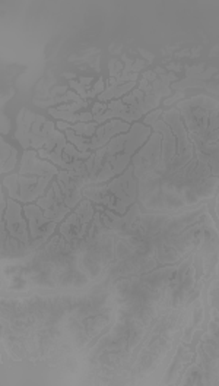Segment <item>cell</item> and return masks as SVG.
<instances>
[{"mask_svg": "<svg viewBox=\"0 0 219 386\" xmlns=\"http://www.w3.org/2000/svg\"><path fill=\"white\" fill-rule=\"evenodd\" d=\"M161 119L173 130V133L175 135V139H177V155L170 168V173H175V171L181 170L183 167H186L188 162L194 158V145L190 141L187 129L184 126V122H183L181 114L177 107L164 111Z\"/></svg>", "mask_w": 219, "mask_h": 386, "instance_id": "1", "label": "cell"}, {"mask_svg": "<svg viewBox=\"0 0 219 386\" xmlns=\"http://www.w3.org/2000/svg\"><path fill=\"white\" fill-rule=\"evenodd\" d=\"M162 160V135L154 132L148 142L131 157V165L134 168V177L143 179L146 174L154 171Z\"/></svg>", "mask_w": 219, "mask_h": 386, "instance_id": "2", "label": "cell"}, {"mask_svg": "<svg viewBox=\"0 0 219 386\" xmlns=\"http://www.w3.org/2000/svg\"><path fill=\"white\" fill-rule=\"evenodd\" d=\"M177 108L181 114V119L184 122L188 135H196L202 142H205L212 110L197 105L193 101V98L180 101L177 104Z\"/></svg>", "mask_w": 219, "mask_h": 386, "instance_id": "3", "label": "cell"}, {"mask_svg": "<svg viewBox=\"0 0 219 386\" xmlns=\"http://www.w3.org/2000/svg\"><path fill=\"white\" fill-rule=\"evenodd\" d=\"M205 225L200 241L196 247V253H199L203 262V275H208L215 269L219 257V231L215 228L212 218L206 214Z\"/></svg>", "mask_w": 219, "mask_h": 386, "instance_id": "4", "label": "cell"}, {"mask_svg": "<svg viewBox=\"0 0 219 386\" xmlns=\"http://www.w3.org/2000/svg\"><path fill=\"white\" fill-rule=\"evenodd\" d=\"M24 206L21 202L7 197V208L1 220L6 224V230L9 233V237L19 240L24 244H31V234L27 218H24Z\"/></svg>", "mask_w": 219, "mask_h": 386, "instance_id": "5", "label": "cell"}, {"mask_svg": "<svg viewBox=\"0 0 219 386\" xmlns=\"http://www.w3.org/2000/svg\"><path fill=\"white\" fill-rule=\"evenodd\" d=\"M108 191L119 200L125 202L127 206H131L137 202V179L134 177V168L130 164L123 174L117 176L107 183Z\"/></svg>", "mask_w": 219, "mask_h": 386, "instance_id": "6", "label": "cell"}, {"mask_svg": "<svg viewBox=\"0 0 219 386\" xmlns=\"http://www.w3.org/2000/svg\"><path fill=\"white\" fill-rule=\"evenodd\" d=\"M24 215L28 221L30 227V234H31V240H40L44 239L47 240L50 236H53V233L56 231L57 223L48 220L43 209L35 203H25L24 205Z\"/></svg>", "mask_w": 219, "mask_h": 386, "instance_id": "7", "label": "cell"}, {"mask_svg": "<svg viewBox=\"0 0 219 386\" xmlns=\"http://www.w3.org/2000/svg\"><path fill=\"white\" fill-rule=\"evenodd\" d=\"M59 167L54 165L50 161L43 160L38 155V151L35 149H27L22 154L21 158V168L19 174L22 176H35V177H45V176H57Z\"/></svg>", "mask_w": 219, "mask_h": 386, "instance_id": "8", "label": "cell"}, {"mask_svg": "<svg viewBox=\"0 0 219 386\" xmlns=\"http://www.w3.org/2000/svg\"><path fill=\"white\" fill-rule=\"evenodd\" d=\"M131 128L130 123L127 122H123L120 119H113V120H108L105 122L104 125H99L95 135L89 139V149L91 151H96L99 148H104L108 145V142L117 136V135H122V133H127Z\"/></svg>", "mask_w": 219, "mask_h": 386, "instance_id": "9", "label": "cell"}, {"mask_svg": "<svg viewBox=\"0 0 219 386\" xmlns=\"http://www.w3.org/2000/svg\"><path fill=\"white\" fill-rule=\"evenodd\" d=\"M44 212V215L51 220V221H56V223H63L66 220V217L70 214V208L60 200L56 193H54V189L50 186L47 189V192L44 196H41L37 202H35Z\"/></svg>", "mask_w": 219, "mask_h": 386, "instance_id": "10", "label": "cell"}, {"mask_svg": "<svg viewBox=\"0 0 219 386\" xmlns=\"http://www.w3.org/2000/svg\"><path fill=\"white\" fill-rule=\"evenodd\" d=\"M37 114L30 111L28 108H21L16 116V132L15 139L21 144L24 151L31 148V129L35 122Z\"/></svg>", "mask_w": 219, "mask_h": 386, "instance_id": "11", "label": "cell"}, {"mask_svg": "<svg viewBox=\"0 0 219 386\" xmlns=\"http://www.w3.org/2000/svg\"><path fill=\"white\" fill-rule=\"evenodd\" d=\"M151 135H152V128H149L143 123H131V128L127 132L125 154L133 157L148 142Z\"/></svg>", "mask_w": 219, "mask_h": 386, "instance_id": "12", "label": "cell"}, {"mask_svg": "<svg viewBox=\"0 0 219 386\" xmlns=\"http://www.w3.org/2000/svg\"><path fill=\"white\" fill-rule=\"evenodd\" d=\"M60 233L67 241L73 240H84L82 237V223L75 212H70L67 218L60 225Z\"/></svg>", "mask_w": 219, "mask_h": 386, "instance_id": "13", "label": "cell"}, {"mask_svg": "<svg viewBox=\"0 0 219 386\" xmlns=\"http://www.w3.org/2000/svg\"><path fill=\"white\" fill-rule=\"evenodd\" d=\"M95 206L92 205V202L91 200H88V199H82L81 200V203L75 208V214L79 217V220H81V223H82V237H85V234H87V231H88V228H89V224L92 223V220H94L95 217Z\"/></svg>", "mask_w": 219, "mask_h": 386, "instance_id": "14", "label": "cell"}, {"mask_svg": "<svg viewBox=\"0 0 219 386\" xmlns=\"http://www.w3.org/2000/svg\"><path fill=\"white\" fill-rule=\"evenodd\" d=\"M134 87H136V82H127L123 85H110L105 88V91L101 96H98V99L101 102H110L114 99H120L127 94H130L134 90Z\"/></svg>", "mask_w": 219, "mask_h": 386, "instance_id": "15", "label": "cell"}, {"mask_svg": "<svg viewBox=\"0 0 219 386\" xmlns=\"http://www.w3.org/2000/svg\"><path fill=\"white\" fill-rule=\"evenodd\" d=\"M175 81H178V76L174 72H168L167 75L158 76L157 81L152 82V94L157 96L158 98L170 96H171V84Z\"/></svg>", "mask_w": 219, "mask_h": 386, "instance_id": "16", "label": "cell"}, {"mask_svg": "<svg viewBox=\"0 0 219 386\" xmlns=\"http://www.w3.org/2000/svg\"><path fill=\"white\" fill-rule=\"evenodd\" d=\"M82 192H84L85 199L91 200L92 203L101 205L102 199L110 193V191H108L107 185H89V186H85Z\"/></svg>", "mask_w": 219, "mask_h": 386, "instance_id": "17", "label": "cell"}, {"mask_svg": "<svg viewBox=\"0 0 219 386\" xmlns=\"http://www.w3.org/2000/svg\"><path fill=\"white\" fill-rule=\"evenodd\" d=\"M126 141H127V133H122V135L114 136L108 142V145H107V157H105V160H108L111 157H116L119 154H123L125 152Z\"/></svg>", "mask_w": 219, "mask_h": 386, "instance_id": "18", "label": "cell"}, {"mask_svg": "<svg viewBox=\"0 0 219 386\" xmlns=\"http://www.w3.org/2000/svg\"><path fill=\"white\" fill-rule=\"evenodd\" d=\"M3 188H6L7 196L19 202V174H9L3 179Z\"/></svg>", "mask_w": 219, "mask_h": 386, "instance_id": "19", "label": "cell"}, {"mask_svg": "<svg viewBox=\"0 0 219 386\" xmlns=\"http://www.w3.org/2000/svg\"><path fill=\"white\" fill-rule=\"evenodd\" d=\"M64 135H66L67 142L73 144V145H75L81 152H88V151H91V149H89V138L79 136V135H76L72 129L66 130Z\"/></svg>", "mask_w": 219, "mask_h": 386, "instance_id": "20", "label": "cell"}, {"mask_svg": "<svg viewBox=\"0 0 219 386\" xmlns=\"http://www.w3.org/2000/svg\"><path fill=\"white\" fill-rule=\"evenodd\" d=\"M117 174L114 173L113 170V165L110 161L105 160V162L102 164L99 173L96 174V180H95V185H107L108 182H111L113 179H116Z\"/></svg>", "mask_w": 219, "mask_h": 386, "instance_id": "21", "label": "cell"}, {"mask_svg": "<svg viewBox=\"0 0 219 386\" xmlns=\"http://www.w3.org/2000/svg\"><path fill=\"white\" fill-rule=\"evenodd\" d=\"M107 161H110V162H111L114 173H116L117 176H120V174H123V173H125L126 170H127V167L131 164V157L123 152V154H119V155H116V157H111V158H108Z\"/></svg>", "mask_w": 219, "mask_h": 386, "instance_id": "22", "label": "cell"}, {"mask_svg": "<svg viewBox=\"0 0 219 386\" xmlns=\"http://www.w3.org/2000/svg\"><path fill=\"white\" fill-rule=\"evenodd\" d=\"M48 114L57 120L67 122V123H79V113H72V111H66V110H57L56 107L48 108Z\"/></svg>", "mask_w": 219, "mask_h": 386, "instance_id": "23", "label": "cell"}, {"mask_svg": "<svg viewBox=\"0 0 219 386\" xmlns=\"http://www.w3.org/2000/svg\"><path fill=\"white\" fill-rule=\"evenodd\" d=\"M98 123L96 122H91V123H75L72 125V130L79 135V136H84V138H92L98 129Z\"/></svg>", "mask_w": 219, "mask_h": 386, "instance_id": "24", "label": "cell"}, {"mask_svg": "<svg viewBox=\"0 0 219 386\" xmlns=\"http://www.w3.org/2000/svg\"><path fill=\"white\" fill-rule=\"evenodd\" d=\"M125 70V63L122 60L117 59H111L108 63V72H110V78H119Z\"/></svg>", "mask_w": 219, "mask_h": 386, "instance_id": "25", "label": "cell"}, {"mask_svg": "<svg viewBox=\"0 0 219 386\" xmlns=\"http://www.w3.org/2000/svg\"><path fill=\"white\" fill-rule=\"evenodd\" d=\"M0 145H1V146H0V164H1V165H4V164H6V161L12 157L13 148H12V145L6 144L3 138L0 139Z\"/></svg>", "mask_w": 219, "mask_h": 386, "instance_id": "26", "label": "cell"}, {"mask_svg": "<svg viewBox=\"0 0 219 386\" xmlns=\"http://www.w3.org/2000/svg\"><path fill=\"white\" fill-rule=\"evenodd\" d=\"M69 88H72L76 94H79L82 99H88V88L84 87L79 81H69Z\"/></svg>", "mask_w": 219, "mask_h": 386, "instance_id": "27", "label": "cell"}, {"mask_svg": "<svg viewBox=\"0 0 219 386\" xmlns=\"http://www.w3.org/2000/svg\"><path fill=\"white\" fill-rule=\"evenodd\" d=\"M162 110L161 108H157V110H152L151 113H148L146 116H145V119H143V125H146V126H149V128H152L155 123H157L158 120H159V117L162 116Z\"/></svg>", "mask_w": 219, "mask_h": 386, "instance_id": "28", "label": "cell"}, {"mask_svg": "<svg viewBox=\"0 0 219 386\" xmlns=\"http://www.w3.org/2000/svg\"><path fill=\"white\" fill-rule=\"evenodd\" d=\"M143 102H145L146 110L151 113L152 110H157L158 107H159V104H161V98H158V96H154V94H145V99H143Z\"/></svg>", "mask_w": 219, "mask_h": 386, "instance_id": "29", "label": "cell"}, {"mask_svg": "<svg viewBox=\"0 0 219 386\" xmlns=\"http://www.w3.org/2000/svg\"><path fill=\"white\" fill-rule=\"evenodd\" d=\"M16 162H18V151L13 148V152H12V157L9 158V160L6 161V164L4 165H1V168H0V171H1V174H6V173H10L15 167H16Z\"/></svg>", "mask_w": 219, "mask_h": 386, "instance_id": "30", "label": "cell"}, {"mask_svg": "<svg viewBox=\"0 0 219 386\" xmlns=\"http://www.w3.org/2000/svg\"><path fill=\"white\" fill-rule=\"evenodd\" d=\"M219 129V107L217 110H214L212 113H211V119H209V126H208V135L209 133H212V132H215V130H218ZM206 135V136H208Z\"/></svg>", "mask_w": 219, "mask_h": 386, "instance_id": "31", "label": "cell"}, {"mask_svg": "<svg viewBox=\"0 0 219 386\" xmlns=\"http://www.w3.org/2000/svg\"><path fill=\"white\" fill-rule=\"evenodd\" d=\"M108 110H116V111H130V107L126 105L123 99H114L108 102Z\"/></svg>", "mask_w": 219, "mask_h": 386, "instance_id": "32", "label": "cell"}, {"mask_svg": "<svg viewBox=\"0 0 219 386\" xmlns=\"http://www.w3.org/2000/svg\"><path fill=\"white\" fill-rule=\"evenodd\" d=\"M137 90H140V91L145 93V94H152V84H149L146 79L140 78V79H139V84H137Z\"/></svg>", "mask_w": 219, "mask_h": 386, "instance_id": "33", "label": "cell"}, {"mask_svg": "<svg viewBox=\"0 0 219 386\" xmlns=\"http://www.w3.org/2000/svg\"><path fill=\"white\" fill-rule=\"evenodd\" d=\"M108 110V102H95L94 105H92V110H91V113L96 116V114H99V113H104V111H107Z\"/></svg>", "mask_w": 219, "mask_h": 386, "instance_id": "34", "label": "cell"}, {"mask_svg": "<svg viewBox=\"0 0 219 386\" xmlns=\"http://www.w3.org/2000/svg\"><path fill=\"white\" fill-rule=\"evenodd\" d=\"M105 88H107V87H105V81H104L102 78H99V79L95 82L94 87H92V90H94V93L96 96H101V94L105 91Z\"/></svg>", "mask_w": 219, "mask_h": 386, "instance_id": "35", "label": "cell"}, {"mask_svg": "<svg viewBox=\"0 0 219 386\" xmlns=\"http://www.w3.org/2000/svg\"><path fill=\"white\" fill-rule=\"evenodd\" d=\"M178 99H184V93H175V96H168L165 101H164V105H167V107H171L174 102H177Z\"/></svg>", "mask_w": 219, "mask_h": 386, "instance_id": "36", "label": "cell"}, {"mask_svg": "<svg viewBox=\"0 0 219 386\" xmlns=\"http://www.w3.org/2000/svg\"><path fill=\"white\" fill-rule=\"evenodd\" d=\"M69 87L67 85H62V87H56V88H53L51 90V96L53 98H57V96H64L67 94V90Z\"/></svg>", "mask_w": 219, "mask_h": 386, "instance_id": "37", "label": "cell"}, {"mask_svg": "<svg viewBox=\"0 0 219 386\" xmlns=\"http://www.w3.org/2000/svg\"><path fill=\"white\" fill-rule=\"evenodd\" d=\"M91 122H94V114L91 111L79 113V123H91Z\"/></svg>", "mask_w": 219, "mask_h": 386, "instance_id": "38", "label": "cell"}, {"mask_svg": "<svg viewBox=\"0 0 219 386\" xmlns=\"http://www.w3.org/2000/svg\"><path fill=\"white\" fill-rule=\"evenodd\" d=\"M142 78L143 79H146L149 84H152V82H155L158 79V75L155 73V70H143V73H142Z\"/></svg>", "mask_w": 219, "mask_h": 386, "instance_id": "39", "label": "cell"}, {"mask_svg": "<svg viewBox=\"0 0 219 386\" xmlns=\"http://www.w3.org/2000/svg\"><path fill=\"white\" fill-rule=\"evenodd\" d=\"M9 130H10V120L7 119L6 114H1V128H0V132H1V135H6Z\"/></svg>", "mask_w": 219, "mask_h": 386, "instance_id": "40", "label": "cell"}, {"mask_svg": "<svg viewBox=\"0 0 219 386\" xmlns=\"http://www.w3.org/2000/svg\"><path fill=\"white\" fill-rule=\"evenodd\" d=\"M145 67H146V60H143V59H136L134 63H133V72H134V73H140Z\"/></svg>", "mask_w": 219, "mask_h": 386, "instance_id": "41", "label": "cell"}, {"mask_svg": "<svg viewBox=\"0 0 219 386\" xmlns=\"http://www.w3.org/2000/svg\"><path fill=\"white\" fill-rule=\"evenodd\" d=\"M34 104H35V105H38V107H48V108H51V107H54V105H56V101H54V98H51V99H45V101H38V99H34Z\"/></svg>", "mask_w": 219, "mask_h": 386, "instance_id": "42", "label": "cell"}, {"mask_svg": "<svg viewBox=\"0 0 219 386\" xmlns=\"http://www.w3.org/2000/svg\"><path fill=\"white\" fill-rule=\"evenodd\" d=\"M56 128L60 132H66L69 129H72V123H67V122H62V120H57L56 122Z\"/></svg>", "mask_w": 219, "mask_h": 386, "instance_id": "43", "label": "cell"}, {"mask_svg": "<svg viewBox=\"0 0 219 386\" xmlns=\"http://www.w3.org/2000/svg\"><path fill=\"white\" fill-rule=\"evenodd\" d=\"M79 82L84 85V87H89L92 82H94V76H79Z\"/></svg>", "mask_w": 219, "mask_h": 386, "instance_id": "44", "label": "cell"}, {"mask_svg": "<svg viewBox=\"0 0 219 386\" xmlns=\"http://www.w3.org/2000/svg\"><path fill=\"white\" fill-rule=\"evenodd\" d=\"M137 51L140 53V56H142L143 59L149 60L151 63L154 62V54H152V53H149V51H146V50H143V48H137Z\"/></svg>", "mask_w": 219, "mask_h": 386, "instance_id": "45", "label": "cell"}, {"mask_svg": "<svg viewBox=\"0 0 219 386\" xmlns=\"http://www.w3.org/2000/svg\"><path fill=\"white\" fill-rule=\"evenodd\" d=\"M167 69L168 70H171V72H174V73H177V72H181L183 70V67L181 66H178L177 63H171L167 66Z\"/></svg>", "mask_w": 219, "mask_h": 386, "instance_id": "46", "label": "cell"}, {"mask_svg": "<svg viewBox=\"0 0 219 386\" xmlns=\"http://www.w3.org/2000/svg\"><path fill=\"white\" fill-rule=\"evenodd\" d=\"M63 76H64L67 81H75V78H76V75H75L73 72H64Z\"/></svg>", "mask_w": 219, "mask_h": 386, "instance_id": "47", "label": "cell"}, {"mask_svg": "<svg viewBox=\"0 0 219 386\" xmlns=\"http://www.w3.org/2000/svg\"><path fill=\"white\" fill-rule=\"evenodd\" d=\"M155 73H157L158 76H161V75H167V70H165L164 67H157V69H155Z\"/></svg>", "mask_w": 219, "mask_h": 386, "instance_id": "48", "label": "cell"}, {"mask_svg": "<svg viewBox=\"0 0 219 386\" xmlns=\"http://www.w3.org/2000/svg\"><path fill=\"white\" fill-rule=\"evenodd\" d=\"M215 212H217V217H218L219 220V191L217 193V206H215Z\"/></svg>", "mask_w": 219, "mask_h": 386, "instance_id": "49", "label": "cell"}, {"mask_svg": "<svg viewBox=\"0 0 219 386\" xmlns=\"http://www.w3.org/2000/svg\"><path fill=\"white\" fill-rule=\"evenodd\" d=\"M218 144H219V141H218Z\"/></svg>", "mask_w": 219, "mask_h": 386, "instance_id": "50", "label": "cell"}]
</instances>
